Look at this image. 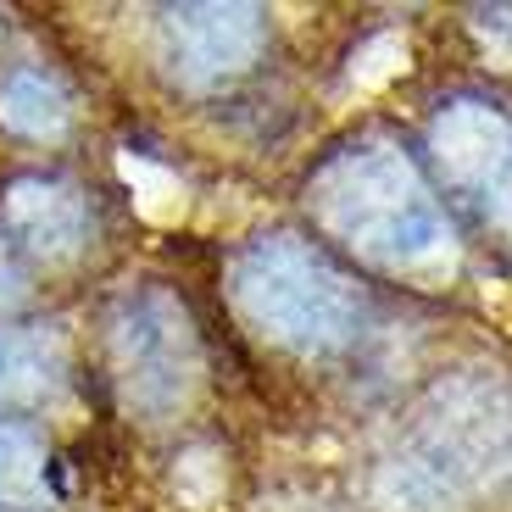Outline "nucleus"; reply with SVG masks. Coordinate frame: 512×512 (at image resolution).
<instances>
[{
    "instance_id": "1",
    "label": "nucleus",
    "mask_w": 512,
    "mask_h": 512,
    "mask_svg": "<svg viewBox=\"0 0 512 512\" xmlns=\"http://www.w3.org/2000/svg\"><path fill=\"white\" fill-rule=\"evenodd\" d=\"M307 206L318 229L373 268H418L446 245V212L435 184L407 151L384 140L340 145L312 173Z\"/></svg>"
},
{
    "instance_id": "2",
    "label": "nucleus",
    "mask_w": 512,
    "mask_h": 512,
    "mask_svg": "<svg viewBox=\"0 0 512 512\" xmlns=\"http://www.w3.org/2000/svg\"><path fill=\"white\" fill-rule=\"evenodd\" d=\"M234 301L273 346L301 357H340L357 346L368 301L323 245L301 234H256L234 262Z\"/></svg>"
},
{
    "instance_id": "3",
    "label": "nucleus",
    "mask_w": 512,
    "mask_h": 512,
    "mask_svg": "<svg viewBox=\"0 0 512 512\" xmlns=\"http://www.w3.org/2000/svg\"><path fill=\"white\" fill-rule=\"evenodd\" d=\"M401 485L423 507H457L512 479V390L490 373L435 384L401 440Z\"/></svg>"
},
{
    "instance_id": "4",
    "label": "nucleus",
    "mask_w": 512,
    "mask_h": 512,
    "mask_svg": "<svg viewBox=\"0 0 512 512\" xmlns=\"http://www.w3.org/2000/svg\"><path fill=\"white\" fill-rule=\"evenodd\" d=\"M435 179L485 223L512 229V112L490 95H451L423 134Z\"/></svg>"
},
{
    "instance_id": "5",
    "label": "nucleus",
    "mask_w": 512,
    "mask_h": 512,
    "mask_svg": "<svg viewBox=\"0 0 512 512\" xmlns=\"http://www.w3.org/2000/svg\"><path fill=\"white\" fill-rule=\"evenodd\" d=\"M112 368L123 401L140 412H173L201 368L195 329L167 290H140L112 312Z\"/></svg>"
},
{
    "instance_id": "6",
    "label": "nucleus",
    "mask_w": 512,
    "mask_h": 512,
    "mask_svg": "<svg viewBox=\"0 0 512 512\" xmlns=\"http://www.w3.org/2000/svg\"><path fill=\"white\" fill-rule=\"evenodd\" d=\"M268 23L256 6H173L162 12V56L179 84L218 90L262 56Z\"/></svg>"
},
{
    "instance_id": "7",
    "label": "nucleus",
    "mask_w": 512,
    "mask_h": 512,
    "mask_svg": "<svg viewBox=\"0 0 512 512\" xmlns=\"http://www.w3.org/2000/svg\"><path fill=\"white\" fill-rule=\"evenodd\" d=\"M0 229L12 245L45 256V262H67L90 240V206L62 179H17L0 195Z\"/></svg>"
},
{
    "instance_id": "8",
    "label": "nucleus",
    "mask_w": 512,
    "mask_h": 512,
    "mask_svg": "<svg viewBox=\"0 0 512 512\" xmlns=\"http://www.w3.org/2000/svg\"><path fill=\"white\" fill-rule=\"evenodd\" d=\"M67 373V346L51 329H0V401H51Z\"/></svg>"
},
{
    "instance_id": "9",
    "label": "nucleus",
    "mask_w": 512,
    "mask_h": 512,
    "mask_svg": "<svg viewBox=\"0 0 512 512\" xmlns=\"http://www.w3.org/2000/svg\"><path fill=\"white\" fill-rule=\"evenodd\" d=\"M0 123L28 140H56L73 123V95L45 67H12L0 73Z\"/></svg>"
},
{
    "instance_id": "10",
    "label": "nucleus",
    "mask_w": 512,
    "mask_h": 512,
    "mask_svg": "<svg viewBox=\"0 0 512 512\" xmlns=\"http://www.w3.org/2000/svg\"><path fill=\"white\" fill-rule=\"evenodd\" d=\"M0 507L6 512L45 507V440L12 418H0Z\"/></svg>"
},
{
    "instance_id": "11",
    "label": "nucleus",
    "mask_w": 512,
    "mask_h": 512,
    "mask_svg": "<svg viewBox=\"0 0 512 512\" xmlns=\"http://www.w3.org/2000/svg\"><path fill=\"white\" fill-rule=\"evenodd\" d=\"M28 295V279H23V262H17V245L6 240L0 229V312H12L17 301Z\"/></svg>"
},
{
    "instance_id": "12",
    "label": "nucleus",
    "mask_w": 512,
    "mask_h": 512,
    "mask_svg": "<svg viewBox=\"0 0 512 512\" xmlns=\"http://www.w3.org/2000/svg\"><path fill=\"white\" fill-rule=\"evenodd\" d=\"M474 28L501 56H512V6H485V12H474Z\"/></svg>"
}]
</instances>
